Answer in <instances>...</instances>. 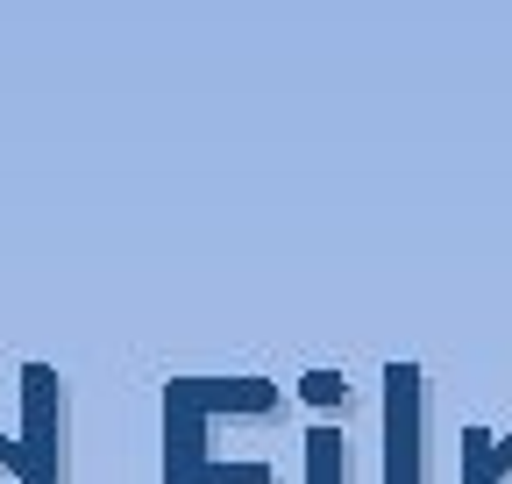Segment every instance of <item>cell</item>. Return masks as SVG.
I'll return each instance as SVG.
<instances>
[{
  "instance_id": "1",
  "label": "cell",
  "mask_w": 512,
  "mask_h": 484,
  "mask_svg": "<svg viewBox=\"0 0 512 484\" xmlns=\"http://www.w3.org/2000/svg\"><path fill=\"white\" fill-rule=\"evenodd\" d=\"M0 484H29V477H22V463H15V449H8V442H0Z\"/></svg>"
}]
</instances>
